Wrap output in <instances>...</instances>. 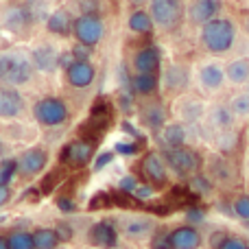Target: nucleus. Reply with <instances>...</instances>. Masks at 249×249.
Segmentation results:
<instances>
[{"label": "nucleus", "mask_w": 249, "mask_h": 249, "mask_svg": "<svg viewBox=\"0 0 249 249\" xmlns=\"http://www.w3.org/2000/svg\"><path fill=\"white\" fill-rule=\"evenodd\" d=\"M199 42L212 57H223L236 46L238 24L228 16H219L199 29Z\"/></svg>", "instance_id": "obj_1"}, {"label": "nucleus", "mask_w": 249, "mask_h": 249, "mask_svg": "<svg viewBox=\"0 0 249 249\" xmlns=\"http://www.w3.org/2000/svg\"><path fill=\"white\" fill-rule=\"evenodd\" d=\"M186 0H149V16L153 20V26L164 33L177 31L186 22Z\"/></svg>", "instance_id": "obj_2"}, {"label": "nucleus", "mask_w": 249, "mask_h": 249, "mask_svg": "<svg viewBox=\"0 0 249 249\" xmlns=\"http://www.w3.org/2000/svg\"><path fill=\"white\" fill-rule=\"evenodd\" d=\"M195 86L203 92L206 96H216L228 88V79H225V61L219 57H210L203 59L195 66Z\"/></svg>", "instance_id": "obj_3"}, {"label": "nucleus", "mask_w": 249, "mask_h": 249, "mask_svg": "<svg viewBox=\"0 0 249 249\" xmlns=\"http://www.w3.org/2000/svg\"><path fill=\"white\" fill-rule=\"evenodd\" d=\"M164 162H166L168 171H173L177 177H193L201 173V155L190 146H179V149H164L162 153Z\"/></svg>", "instance_id": "obj_4"}, {"label": "nucleus", "mask_w": 249, "mask_h": 249, "mask_svg": "<svg viewBox=\"0 0 249 249\" xmlns=\"http://www.w3.org/2000/svg\"><path fill=\"white\" fill-rule=\"evenodd\" d=\"M33 74V64L22 53H2L0 55V83L22 86Z\"/></svg>", "instance_id": "obj_5"}, {"label": "nucleus", "mask_w": 249, "mask_h": 249, "mask_svg": "<svg viewBox=\"0 0 249 249\" xmlns=\"http://www.w3.org/2000/svg\"><path fill=\"white\" fill-rule=\"evenodd\" d=\"M208 112V103L201 99V96H195V94H181L179 99L175 101V107H173V114L179 123L184 124H199L203 123Z\"/></svg>", "instance_id": "obj_6"}, {"label": "nucleus", "mask_w": 249, "mask_h": 249, "mask_svg": "<svg viewBox=\"0 0 249 249\" xmlns=\"http://www.w3.org/2000/svg\"><path fill=\"white\" fill-rule=\"evenodd\" d=\"M203 124L208 127V131L212 136H219V133H228V131H236V127L241 123L234 118L232 109L228 107V103H210L208 105L206 118H203Z\"/></svg>", "instance_id": "obj_7"}, {"label": "nucleus", "mask_w": 249, "mask_h": 249, "mask_svg": "<svg viewBox=\"0 0 249 249\" xmlns=\"http://www.w3.org/2000/svg\"><path fill=\"white\" fill-rule=\"evenodd\" d=\"M223 11V0H190L186 9V20L193 26L201 29L203 24L216 20Z\"/></svg>", "instance_id": "obj_8"}, {"label": "nucleus", "mask_w": 249, "mask_h": 249, "mask_svg": "<svg viewBox=\"0 0 249 249\" xmlns=\"http://www.w3.org/2000/svg\"><path fill=\"white\" fill-rule=\"evenodd\" d=\"M206 175L210 177L214 184H234L236 181V166L232 164V160L223 153H216L208 158L206 164Z\"/></svg>", "instance_id": "obj_9"}, {"label": "nucleus", "mask_w": 249, "mask_h": 249, "mask_svg": "<svg viewBox=\"0 0 249 249\" xmlns=\"http://www.w3.org/2000/svg\"><path fill=\"white\" fill-rule=\"evenodd\" d=\"M35 116L42 124H48V127H57L68 118V107L61 99H42L37 105H35Z\"/></svg>", "instance_id": "obj_10"}, {"label": "nucleus", "mask_w": 249, "mask_h": 249, "mask_svg": "<svg viewBox=\"0 0 249 249\" xmlns=\"http://www.w3.org/2000/svg\"><path fill=\"white\" fill-rule=\"evenodd\" d=\"M140 171L151 186H164L168 181V166L164 162L162 153H155V151L146 153L140 162Z\"/></svg>", "instance_id": "obj_11"}, {"label": "nucleus", "mask_w": 249, "mask_h": 249, "mask_svg": "<svg viewBox=\"0 0 249 249\" xmlns=\"http://www.w3.org/2000/svg\"><path fill=\"white\" fill-rule=\"evenodd\" d=\"M72 31H74L79 42L86 44V46H92V44H96L101 37H103L105 26L96 16H81L74 20Z\"/></svg>", "instance_id": "obj_12"}, {"label": "nucleus", "mask_w": 249, "mask_h": 249, "mask_svg": "<svg viewBox=\"0 0 249 249\" xmlns=\"http://www.w3.org/2000/svg\"><path fill=\"white\" fill-rule=\"evenodd\" d=\"M92 155H94V144H92V142L74 140L64 146V151H61V162L72 168H81L90 162Z\"/></svg>", "instance_id": "obj_13"}, {"label": "nucleus", "mask_w": 249, "mask_h": 249, "mask_svg": "<svg viewBox=\"0 0 249 249\" xmlns=\"http://www.w3.org/2000/svg\"><path fill=\"white\" fill-rule=\"evenodd\" d=\"M190 68L188 66H181V64H171L168 68H164L162 72V86L166 92H173V94H179L184 92L186 88L190 86Z\"/></svg>", "instance_id": "obj_14"}, {"label": "nucleus", "mask_w": 249, "mask_h": 249, "mask_svg": "<svg viewBox=\"0 0 249 249\" xmlns=\"http://www.w3.org/2000/svg\"><path fill=\"white\" fill-rule=\"evenodd\" d=\"M225 79L228 86L243 90L249 81V55H238L225 61Z\"/></svg>", "instance_id": "obj_15"}, {"label": "nucleus", "mask_w": 249, "mask_h": 249, "mask_svg": "<svg viewBox=\"0 0 249 249\" xmlns=\"http://www.w3.org/2000/svg\"><path fill=\"white\" fill-rule=\"evenodd\" d=\"M171 249H201V232L195 225H179L173 232H168Z\"/></svg>", "instance_id": "obj_16"}, {"label": "nucleus", "mask_w": 249, "mask_h": 249, "mask_svg": "<svg viewBox=\"0 0 249 249\" xmlns=\"http://www.w3.org/2000/svg\"><path fill=\"white\" fill-rule=\"evenodd\" d=\"M162 64V53L158 46H144L133 57V70L136 74H158Z\"/></svg>", "instance_id": "obj_17"}, {"label": "nucleus", "mask_w": 249, "mask_h": 249, "mask_svg": "<svg viewBox=\"0 0 249 249\" xmlns=\"http://www.w3.org/2000/svg\"><path fill=\"white\" fill-rule=\"evenodd\" d=\"M186 142H188V124L179 121L166 123L160 131V144L164 149H179V146H186Z\"/></svg>", "instance_id": "obj_18"}, {"label": "nucleus", "mask_w": 249, "mask_h": 249, "mask_svg": "<svg viewBox=\"0 0 249 249\" xmlns=\"http://www.w3.org/2000/svg\"><path fill=\"white\" fill-rule=\"evenodd\" d=\"M24 112V99L16 88L0 86V118H16Z\"/></svg>", "instance_id": "obj_19"}, {"label": "nucleus", "mask_w": 249, "mask_h": 249, "mask_svg": "<svg viewBox=\"0 0 249 249\" xmlns=\"http://www.w3.org/2000/svg\"><path fill=\"white\" fill-rule=\"evenodd\" d=\"M90 243L94 247H103V249H112L118 243V232L109 221H101V223L92 225L90 230Z\"/></svg>", "instance_id": "obj_20"}, {"label": "nucleus", "mask_w": 249, "mask_h": 249, "mask_svg": "<svg viewBox=\"0 0 249 249\" xmlns=\"http://www.w3.org/2000/svg\"><path fill=\"white\" fill-rule=\"evenodd\" d=\"M140 118L142 123L146 124L149 129H153V131H162V127L168 123L166 118V109H164L162 103H158V101H149V103H144L140 107Z\"/></svg>", "instance_id": "obj_21"}, {"label": "nucleus", "mask_w": 249, "mask_h": 249, "mask_svg": "<svg viewBox=\"0 0 249 249\" xmlns=\"http://www.w3.org/2000/svg\"><path fill=\"white\" fill-rule=\"evenodd\" d=\"M48 162V155L44 149H29L18 162V168H20L24 175H35L39 173Z\"/></svg>", "instance_id": "obj_22"}, {"label": "nucleus", "mask_w": 249, "mask_h": 249, "mask_svg": "<svg viewBox=\"0 0 249 249\" xmlns=\"http://www.w3.org/2000/svg\"><path fill=\"white\" fill-rule=\"evenodd\" d=\"M68 81L74 88H88L94 81V68L88 61H74L68 68Z\"/></svg>", "instance_id": "obj_23"}, {"label": "nucleus", "mask_w": 249, "mask_h": 249, "mask_svg": "<svg viewBox=\"0 0 249 249\" xmlns=\"http://www.w3.org/2000/svg\"><path fill=\"white\" fill-rule=\"evenodd\" d=\"M225 103L232 109L234 118L238 123H249V92L247 90H236Z\"/></svg>", "instance_id": "obj_24"}, {"label": "nucleus", "mask_w": 249, "mask_h": 249, "mask_svg": "<svg viewBox=\"0 0 249 249\" xmlns=\"http://www.w3.org/2000/svg\"><path fill=\"white\" fill-rule=\"evenodd\" d=\"M59 64V53L53 46H39L33 51V66L44 72H51V70L57 68Z\"/></svg>", "instance_id": "obj_25"}, {"label": "nucleus", "mask_w": 249, "mask_h": 249, "mask_svg": "<svg viewBox=\"0 0 249 249\" xmlns=\"http://www.w3.org/2000/svg\"><path fill=\"white\" fill-rule=\"evenodd\" d=\"M123 230L129 238H146L149 234H153L155 223L151 219H146V216H133V219L124 221Z\"/></svg>", "instance_id": "obj_26"}, {"label": "nucleus", "mask_w": 249, "mask_h": 249, "mask_svg": "<svg viewBox=\"0 0 249 249\" xmlns=\"http://www.w3.org/2000/svg\"><path fill=\"white\" fill-rule=\"evenodd\" d=\"M160 88V79L158 74H136L131 79V90L140 96H151L155 94Z\"/></svg>", "instance_id": "obj_27"}, {"label": "nucleus", "mask_w": 249, "mask_h": 249, "mask_svg": "<svg viewBox=\"0 0 249 249\" xmlns=\"http://www.w3.org/2000/svg\"><path fill=\"white\" fill-rule=\"evenodd\" d=\"M127 26L133 31V33H138V35H146V33H151V31L155 29L153 20H151V16H149V11H144V9H136V11L129 16Z\"/></svg>", "instance_id": "obj_28"}, {"label": "nucleus", "mask_w": 249, "mask_h": 249, "mask_svg": "<svg viewBox=\"0 0 249 249\" xmlns=\"http://www.w3.org/2000/svg\"><path fill=\"white\" fill-rule=\"evenodd\" d=\"M109 124V118H99V116H90V121H86V124H81V136L83 140L88 142H96L101 136H103V131L107 129Z\"/></svg>", "instance_id": "obj_29"}, {"label": "nucleus", "mask_w": 249, "mask_h": 249, "mask_svg": "<svg viewBox=\"0 0 249 249\" xmlns=\"http://www.w3.org/2000/svg\"><path fill=\"white\" fill-rule=\"evenodd\" d=\"M31 22H35V20H33V16H31L29 7H13V9H9V13H7V26L11 31L24 29V26H29Z\"/></svg>", "instance_id": "obj_30"}, {"label": "nucleus", "mask_w": 249, "mask_h": 249, "mask_svg": "<svg viewBox=\"0 0 249 249\" xmlns=\"http://www.w3.org/2000/svg\"><path fill=\"white\" fill-rule=\"evenodd\" d=\"M72 26H74V22L70 20V16L66 11H61V9L48 18V29L55 35H68L70 31H72Z\"/></svg>", "instance_id": "obj_31"}, {"label": "nucleus", "mask_w": 249, "mask_h": 249, "mask_svg": "<svg viewBox=\"0 0 249 249\" xmlns=\"http://www.w3.org/2000/svg\"><path fill=\"white\" fill-rule=\"evenodd\" d=\"M33 245L35 249H55L59 245V236L55 234V230H35Z\"/></svg>", "instance_id": "obj_32"}, {"label": "nucleus", "mask_w": 249, "mask_h": 249, "mask_svg": "<svg viewBox=\"0 0 249 249\" xmlns=\"http://www.w3.org/2000/svg\"><path fill=\"white\" fill-rule=\"evenodd\" d=\"M188 188L193 190L195 195H199V197H203V195H210L212 190H214V181L210 179V177L206 175V173H197V175L190 177L188 181Z\"/></svg>", "instance_id": "obj_33"}, {"label": "nucleus", "mask_w": 249, "mask_h": 249, "mask_svg": "<svg viewBox=\"0 0 249 249\" xmlns=\"http://www.w3.org/2000/svg\"><path fill=\"white\" fill-rule=\"evenodd\" d=\"M232 212L241 221L249 223V193H241L236 199H234L232 201Z\"/></svg>", "instance_id": "obj_34"}, {"label": "nucleus", "mask_w": 249, "mask_h": 249, "mask_svg": "<svg viewBox=\"0 0 249 249\" xmlns=\"http://www.w3.org/2000/svg\"><path fill=\"white\" fill-rule=\"evenodd\" d=\"M9 249H35V245H33V234L13 232L11 236H9Z\"/></svg>", "instance_id": "obj_35"}, {"label": "nucleus", "mask_w": 249, "mask_h": 249, "mask_svg": "<svg viewBox=\"0 0 249 249\" xmlns=\"http://www.w3.org/2000/svg\"><path fill=\"white\" fill-rule=\"evenodd\" d=\"M214 249H249V243L243 236H236V234H223L221 243Z\"/></svg>", "instance_id": "obj_36"}, {"label": "nucleus", "mask_w": 249, "mask_h": 249, "mask_svg": "<svg viewBox=\"0 0 249 249\" xmlns=\"http://www.w3.org/2000/svg\"><path fill=\"white\" fill-rule=\"evenodd\" d=\"M16 171H18L16 160H2V162H0V186H7L9 181L13 179Z\"/></svg>", "instance_id": "obj_37"}, {"label": "nucleus", "mask_w": 249, "mask_h": 249, "mask_svg": "<svg viewBox=\"0 0 249 249\" xmlns=\"http://www.w3.org/2000/svg\"><path fill=\"white\" fill-rule=\"evenodd\" d=\"M151 249H171V238H168V232H155L151 236Z\"/></svg>", "instance_id": "obj_38"}, {"label": "nucleus", "mask_w": 249, "mask_h": 249, "mask_svg": "<svg viewBox=\"0 0 249 249\" xmlns=\"http://www.w3.org/2000/svg\"><path fill=\"white\" fill-rule=\"evenodd\" d=\"M155 195V188L151 184H138V188L133 190V197L138 199V201H146V199H151Z\"/></svg>", "instance_id": "obj_39"}, {"label": "nucleus", "mask_w": 249, "mask_h": 249, "mask_svg": "<svg viewBox=\"0 0 249 249\" xmlns=\"http://www.w3.org/2000/svg\"><path fill=\"white\" fill-rule=\"evenodd\" d=\"M109 203H112V195L99 193V195H94V197H92L90 210H99V208H105V206H109Z\"/></svg>", "instance_id": "obj_40"}, {"label": "nucleus", "mask_w": 249, "mask_h": 249, "mask_svg": "<svg viewBox=\"0 0 249 249\" xmlns=\"http://www.w3.org/2000/svg\"><path fill=\"white\" fill-rule=\"evenodd\" d=\"M138 188V179L133 175H127L121 179V184H118V190L121 193H127V195H133V190Z\"/></svg>", "instance_id": "obj_41"}, {"label": "nucleus", "mask_w": 249, "mask_h": 249, "mask_svg": "<svg viewBox=\"0 0 249 249\" xmlns=\"http://www.w3.org/2000/svg\"><path fill=\"white\" fill-rule=\"evenodd\" d=\"M72 57L77 61H88V57H90V46H86V44L79 42L77 46L72 48Z\"/></svg>", "instance_id": "obj_42"}, {"label": "nucleus", "mask_w": 249, "mask_h": 249, "mask_svg": "<svg viewBox=\"0 0 249 249\" xmlns=\"http://www.w3.org/2000/svg\"><path fill=\"white\" fill-rule=\"evenodd\" d=\"M57 181H59V171L51 173V175H48L46 179H44V184H42V193H51V190L57 186Z\"/></svg>", "instance_id": "obj_43"}, {"label": "nucleus", "mask_w": 249, "mask_h": 249, "mask_svg": "<svg viewBox=\"0 0 249 249\" xmlns=\"http://www.w3.org/2000/svg\"><path fill=\"white\" fill-rule=\"evenodd\" d=\"M55 234L59 236V241H70V238H72V228L66 223H59L55 228Z\"/></svg>", "instance_id": "obj_44"}, {"label": "nucleus", "mask_w": 249, "mask_h": 249, "mask_svg": "<svg viewBox=\"0 0 249 249\" xmlns=\"http://www.w3.org/2000/svg\"><path fill=\"white\" fill-rule=\"evenodd\" d=\"M114 160V153H109V151H105V153L99 155V160L94 162V171H101V168H105L109 162Z\"/></svg>", "instance_id": "obj_45"}, {"label": "nucleus", "mask_w": 249, "mask_h": 249, "mask_svg": "<svg viewBox=\"0 0 249 249\" xmlns=\"http://www.w3.org/2000/svg\"><path fill=\"white\" fill-rule=\"evenodd\" d=\"M57 206H59L61 212H74V210H77L74 201H72V199H68V197H61L59 201H57Z\"/></svg>", "instance_id": "obj_46"}, {"label": "nucleus", "mask_w": 249, "mask_h": 249, "mask_svg": "<svg viewBox=\"0 0 249 249\" xmlns=\"http://www.w3.org/2000/svg\"><path fill=\"white\" fill-rule=\"evenodd\" d=\"M116 151L121 155H131V153H136L138 151V144H127V142H118L116 144Z\"/></svg>", "instance_id": "obj_47"}, {"label": "nucleus", "mask_w": 249, "mask_h": 249, "mask_svg": "<svg viewBox=\"0 0 249 249\" xmlns=\"http://www.w3.org/2000/svg\"><path fill=\"white\" fill-rule=\"evenodd\" d=\"M188 221H190V223H201V221H203V212L201 210H188Z\"/></svg>", "instance_id": "obj_48"}, {"label": "nucleus", "mask_w": 249, "mask_h": 249, "mask_svg": "<svg viewBox=\"0 0 249 249\" xmlns=\"http://www.w3.org/2000/svg\"><path fill=\"white\" fill-rule=\"evenodd\" d=\"M9 197H11L9 188H7V186H0V206H4V203L9 201Z\"/></svg>", "instance_id": "obj_49"}, {"label": "nucleus", "mask_w": 249, "mask_h": 249, "mask_svg": "<svg viewBox=\"0 0 249 249\" xmlns=\"http://www.w3.org/2000/svg\"><path fill=\"white\" fill-rule=\"evenodd\" d=\"M0 249H9V241H4V238H0Z\"/></svg>", "instance_id": "obj_50"}, {"label": "nucleus", "mask_w": 249, "mask_h": 249, "mask_svg": "<svg viewBox=\"0 0 249 249\" xmlns=\"http://www.w3.org/2000/svg\"><path fill=\"white\" fill-rule=\"evenodd\" d=\"M133 4H144V2H149V0H131Z\"/></svg>", "instance_id": "obj_51"}, {"label": "nucleus", "mask_w": 249, "mask_h": 249, "mask_svg": "<svg viewBox=\"0 0 249 249\" xmlns=\"http://www.w3.org/2000/svg\"><path fill=\"white\" fill-rule=\"evenodd\" d=\"M243 90H247V92H249V81H247V86H245V88H243Z\"/></svg>", "instance_id": "obj_52"}, {"label": "nucleus", "mask_w": 249, "mask_h": 249, "mask_svg": "<svg viewBox=\"0 0 249 249\" xmlns=\"http://www.w3.org/2000/svg\"><path fill=\"white\" fill-rule=\"evenodd\" d=\"M0 153H2V142H0Z\"/></svg>", "instance_id": "obj_53"}, {"label": "nucleus", "mask_w": 249, "mask_h": 249, "mask_svg": "<svg viewBox=\"0 0 249 249\" xmlns=\"http://www.w3.org/2000/svg\"><path fill=\"white\" fill-rule=\"evenodd\" d=\"M247 164H249V151H247Z\"/></svg>", "instance_id": "obj_54"}, {"label": "nucleus", "mask_w": 249, "mask_h": 249, "mask_svg": "<svg viewBox=\"0 0 249 249\" xmlns=\"http://www.w3.org/2000/svg\"><path fill=\"white\" fill-rule=\"evenodd\" d=\"M247 4H249V0H247Z\"/></svg>", "instance_id": "obj_55"}, {"label": "nucleus", "mask_w": 249, "mask_h": 249, "mask_svg": "<svg viewBox=\"0 0 249 249\" xmlns=\"http://www.w3.org/2000/svg\"><path fill=\"white\" fill-rule=\"evenodd\" d=\"M247 225H249V223H247Z\"/></svg>", "instance_id": "obj_56"}]
</instances>
